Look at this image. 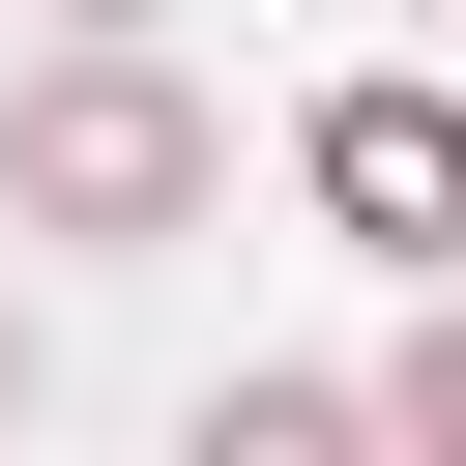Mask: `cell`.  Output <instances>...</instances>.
Returning a JSON list of instances; mask_svg holds the SVG:
<instances>
[{
  "label": "cell",
  "mask_w": 466,
  "mask_h": 466,
  "mask_svg": "<svg viewBox=\"0 0 466 466\" xmlns=\"http://www.w3.org/2000/svg\"><path fill=\"white\" fill-rule=\"evenodd\" d=\"M320 233H379V262H466V87H320Z\"/></svg>",
  "instance_id": "7a4b0ae2"
},
{
  "label": "cell",
  "mask_w": 466,
  "mask_h": 466,
  "mask_svg": "<svg viewBox=\"0 0 466 466\" xmlns=\"http://www.w3.org/2000/svg\"><path fill=\"white\" fill-rule=\"evenodd\" d=\"M233 204V116L146 58V29H58L29 87H0V233H87V262H146V233H204Z\"/></svg>",
  "instance_id": "6da1fadb"
},
{
  "label": "cell",
  "mask_w": 466,
  "mask_h": 466,
  "mask_svg": "<svg viewBox=\"0 0 466 466\" xmlns=\"http://www.w3.org/2000/svg\"><path fill=\"white\" fill-rule=\"evenodd\" d=\"M0 408H29V320H0Z\"/></svg>",
  "instance_id": "5b68a950"
},
{
  "label": "cell",
  "mask_w": 466,
  "mask_h": 466,
  "mask_svg": "<svg viewBox=\"0 0 466 466\" xmlns=\"http://www.w3.org/2000/svg\"><path fill=\"white\" fill-rule=\"evenodd\" d=\"M58 29H175V0H58Z\"/></svg>",
  "instance_id": "277c9868"
},
{
  "label": "cell",
  "mask_w": 466,
  "mask_h": 466,
  "mask_svg": "<svg viewBox=\"0 0 466 466\" xmlns=\"http://www.w3.org/2000/svg\"><path fill=\"white\" fill-rule=\"evenodd\" d=\"M350 408H379V437H437V466H466V291H437V320H408V350H379V379H350Z\"/></svg>",
  "instance_id": "3957f363"
}]
</instances>
